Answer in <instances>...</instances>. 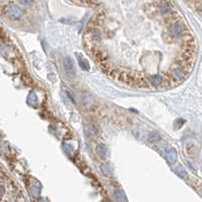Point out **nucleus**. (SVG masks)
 <instances>
[{
  "label": "nucleus",
  "instance_id": "13",
  "mask_svg": "<svg viewBox=\"0 0 202 202\" xmlns=\"http://www.w3.org/2000/svg\"><path fill=\"white\" fill-rule=\"evenodd\" d=\"M169 11H170V6L168 4H164L161 6V12L163 13H167Z\"/></svg>",
  "mask_w": 202,
  "mask_h": 202
},
{
  "label": "nucleus",
  "instance_id": "2",
  "mask_svg": "<svg viewBox=\"0 0 202 202\" xmlns=\"http://www.w3.org/2000/svg\"><path fill=\"white\" fill-rule=\"evenodd\" d=\"M187 69H184L182 67H177L172 71V75H173V79L176 80L177 83L182 82V80H184L186 77H187Z\"/></svg>",
  "mask_w": 202,
  "mask_h": 202
},
{
  "label": "nucleus",
  "instance_id": "1",
  "mask_svg": "<svg viewBox=\"0 0 202 202\" xmlns=\"http://www.w3.org/2000/svg\"><path fill=\"white\" fill-rule=\"evenodd\" d=\"M63 67H64V71H65V74L68 76V77L73 78L75 76V68H74L73 60H72L69 56H67V57L64 58Z\"/></svg>",
  "mask_w": 202,
  "mask_h": 202
},
{
  "label": "nucleus",
  "instance_id": "8",
  "mask_svg": "<svg viewBox=\"0 0 202 202\" xmlns=\"http://www.w3.org/2000/svg\"><path fill=\"white\" fill-rule=\"evenodd\" d=\"M164 79L161 77L160 75H155V76H152L151 78H149V82H150L153 86H160L163 84Z\"/></svg>",
  "mask_w": 202,
  "mask_h": 202
},
{
  "label": "nucleus",
  "instance_id": "7",
  "mask_svg": "<svg viewBox=\"0 0 202 202\" xmlns=\"http://www.w3.org/2000/svg\"><path fill=\"white\" fill-rule=\"evenodd\" d=\"M96 151L98 153V155L103 160H106L107 159V155H108V147L106 146L105 144L101 143L99 144L98 146L96 148Z\"/></svg>",
  "mask_w": 202,
  "mask_h": 202
},
{
  "label": "nucleus",
  "instance_id": "5",
  "mask_svg": "<svg viewBox=\"0 0 202 202\" xmlns=\"http://www.w3.org/2000/svg\"><path fill=\"white\" fill-rule=\"evenodd\" d=\"M165 159H167L169 164H171V165L175 164L177 161V159H178V153L176 151V149L175 148L169 149L167 153H165Z\"/></svg>",
  "mask_w": 202,
  "mask_h": 202
},
{
  "label": "nucleus",
  "instance_id": "4",
  "mask_svg": "<svg viewBox=\"0 0 202 202\" xmlns=\"http://www.w3.org/2000/svg\"><path fill=\"white\" fill-rule=\"evenodd\" d=\"M76 58H77V61H78V64L79 66L82 68V70L84 71H88L91 69V65L90 63H88L87 60L84 58V56L80 53H76Z\"/></svg>",
  "mask_w": 202,
  "mask_h": 202
},
{
  "label": "nucleus",
  "instance_id": "6",
  "mask_svg": "<svg viewBox=\"0 0 202 202\" xmlns=\"http://www.w3.org/2000/svg\"><path fill=\"white\" fill-rule=\"evenodd\" d=\"M171 33L174 37L176 38H180L183 36V33H184V29L183 27H182L180 23H175V25H173L172 27H171Z\"/></svg>",
  "mask_w": 202,
  "mask_h": 202
},
{
  "label": "nucleus",
  "instance_id": "10",
  "mask_svg": "<svg viewBox=\"0 0 202 202\" xmlns=\"http://www.w3.org/2000/svg\"><path fill=\"white\" fill-rule=\"evenodd\" d=\"M175 172H176V174L179 177H181V178H183V179H185L186 177H187V171L182 167V165H180V167H178L176 170H175Z\"/></svg>",
  "mask_w": 202,
  "mask_h": 202
},
{
  "label": "nucleus",
  "instance_id": "11",
  "mask_svg": "<svg viewBox=\"0 0 202 202\" xmlns=\"http://www.w3.org/2000/svg\"><path fill=\"white\" fill-rule=\"evenodd\" d=\"M102 171L105 175L109 176V175H112L113 174V168L110 165H102Z\"/></svg>",
  "mask_w": 202,
  "mask_h": 202
},
{
  "label": "nucleus",
  "instance_id": "3",
  "mask_svg": "<svg viewBox=\"0 0 202 202\" xmlns=\"http://www.w3.org/2000/svg\"><path fill=\"white\" fill-rule=\"evenodd\" d=\"M7 13L12 18H19L22 15V10L17 5L11 4L7 7Z\"/></svg>",
  "mask_w": 202,
  "mask_h": 202
},
{
  "label": "nucleus",
  "instance_id": "14",
  "mask_svg": "<svg viewBox=\"0 0 202 202\" xmlns=\"http://www.w3.org/2000/svg\"><path fill=\"white\" fill-rule=\"evenodd\" d=\"M19 1H21V3H22V4H25V5H30V4H32L33 0H19Z\"/></svg>",
  "mask_w": 202,
  "mask_h": 202
},
{
  "label": "nucleus",
  "instance_id": "12",
  "mask_svg": "<svg viewBox=\"0 0 202 202\" xmlns=\"http://www.w3.org/2000/svg\"><path fill=\"white\" fill-rule=\"evenodd\" d=\"M114 197H115V200L117 202H123L124 201V194L121 192V191H116L114 194Z\"/></svg>",
  "mask_w": 202,
  "mask_h": 202
},
{
  "label": "nucleus",
  "instance_id": "9",
  "mask_svg": "<svg viewBox=\"0 0 202 202\" xmlns=\"http://www.w3.org/2000/svg\"><path fill=\"white\" fill-rule=\"evenodd\" d=\"M160 140V135L157 132H151L147 137V141L149 143H155Z\"/></svg>",
  "mask_w": 202,
  "mask_h": 202
}]
</instances>
